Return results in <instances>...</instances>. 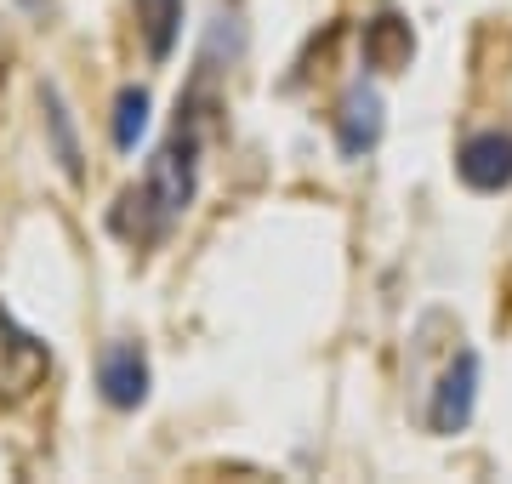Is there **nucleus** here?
<instances>
[{
    "label": "nucleus",
    "instance_id": "f257e3e1",
    "mask_svg": "<svg viewBox=\"0 0 512 484\" xmlns=\"http://www.w3.org/2000/svg\"><path fill=\"white\" fill-rule=\"evenodd\" d=\"M194 188H200V126L177 120V131L165 137V149L154 154L143 188L120 194V205H114V217H109L114 234H126L131 245L160 240L165 228L194 205Z\"/></svg>",
    "mask_w": 512,
    "mask_h": 484
},
{
    "label": "nucleus",
    "instance_id": "f03ea898",
    "mask_svg": "<svg viewBox=\"0 0 512 484\" xmlns=\"http://www.w3.org/2000/svg\"><path fill=\"white\" fill-rule=\"evenodd\" d=\"M46 376H52V348L0 308V405L35 399Z\"/></svg>",
    "mask_w": 512,
    "mask_h": 484
},
{
    "label": "nucleus",
    "instance_id": "7ed1b4c3",
    "mask_svg": "<svg viewBox=\"0 0 512 484\" xmlns=\"http://www.w3.org/2000/svg\"><path fill=\"white\" fill-rule=\"evenodd\" d=\"M456 171H461V183L478 188V194L512 188V131H478V137H467L456 154Z\"/></svg>",
    "mask_w": 512,
    "mask_h": 484
},
{
    "label": "nucleus",
    "instance_id": "20e7f679",
    "mask_svg": "<svg viewBox=\"0 0 512 484\" xmlns=\"http://www.w3.org/2000/svg\"><path fill=\"white\" fill-rule=\"evenodd\" d=\"M473 399H478V359L473 354H456L450 371L439 376L433 388V405H427V428L433 433H461L473 422Z\"/></svg>",
    "mask_w": 512,
    "mask_h": 484
},
{
    "label": "nucleus",
    "instance_id": "39448f33",
    "mask_svg": "<svg viewBox=\"0 0 512 484\" xmlns=\"http://www.w3.org/2000/svg\"><path fill=\"white\" fill-rule=\"evenodd\" d=\"M97 388L114 410H137L148 399V359L137 342H109L97 359Z\"/></svg>",
    "mask_w": 512,
    "mask_h": 484
},
{
    "label": "nucleus",
    "instance_id": "423d86ee",
    "mask_svg": "<svg viewBox=\"0 0 512 484\" xmlns=\"http://www.w3.org/2000/svg\"><path fill=\"white\" fill-rule=\"evenodd\" d=\"M376 143H382V97L365 92V86H353L342 97V109H336V149L348 154V160H359Z\"/></svg>",
    "mask_w": 512,
    "mask_h": 484
},
{
    "label": "nucleus",
    "instance_id": "0eeeda50",
    "mask_svg": "<svg viewBox=\"0 0 512 484\" xmlns=\"http://www.w3.org/2000/svg\"><path fill=\"white\" fill-rule=\"evenodd\" d=\"M359 46H365V63H370V69H382V75H399V69H410V57H416V35H410V23L393 18V12L370 18L365 35H359Z\"/></svg>",
    "mask_w": 512,
    "mask_h": 484
},
{
    "label": "nucleus",
    "instance_id": "6e6552de",
    "mask_svg": "<svg viewBox=\"0 0 512 484\" xmlns=\"http://www.w3.org/2000/svg\"><path fill=\"white\" fill-rule=\"evenodd\" d=\"M137 23H143L148 57L160 63L177 46V29H183V0H137Z\"/></svg>",
    "mask_w": 512,
    "mask_h": 484
},
{
    "label": "nucleus",
    "instance_id": "1a4fd4ad",
    "mask_svg": "<svg viewBox=\"0 0 512 484\" xmlns=\"http://www.w3.org/2000/svg\"><path fill=\"white\" fill-rule=\"evenodd\" d=\"M143 131H148V92L143 86H126V92L114 97V149L131 154Z\"/></svg>",
    "mask_w": 512,
    "mask_h": 484
},
{
    "label": "nucleus",
    "instance_id": "9d476101",
    "mask_svg": "<svg viewBox=\"0 0 512 484\" xmlns=\"http://www.w3.org/2000/svg\"><path fill=\"white\" fill-rule=\"evenodd\" d=\"M46 126H52V143H57V160L69 177H80V149H74V131H69V114H63V97L46 92Z\"/></svg>",
    "mask_w": 512,
    "mask_h": 484
},
{
    "label": "nucleus",
    "instance_id": "9b49d317",
    "mask_svg": "<svg viewBox=\"0 0 512 484\" xmlns=\"http://www.w3.org/2000/svg\"><path fill=\"white\" fill-rule=\"evenodd\" d=\"M29 6H40V0H29Z\"/></svg>",
    "mask_w": 512,
    "mask_h": 484
}]
</instances>
